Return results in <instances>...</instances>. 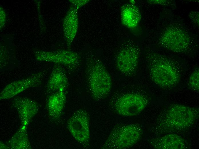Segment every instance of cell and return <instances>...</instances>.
Listing matches in <instances>:
<instances>
[{
    "instance_id": "5",
    "label": "cell",
    "mask_w": 199,
    "mask_h": 149,
    "mask_svg": "<svg viewBox=\"0 0 199 149\" xmlns=\"http://www.w3.org/2000/svg\"><path fill=\"white\" fill-rule=\"evenodd\" d=\"M148 103L147 99L142 95L129 93L123 95L118 99L115 108L119 115L132 117L141 113L146 107Z\"/></svg>"
},
{
    "instance_id": "4",
    "label": "cell",
    "mask_w": 199,
    "mask_h": 149,
    "mask_svg": "<svg viewBox=\"0 0 199 149\" xmlns=\"http://www.w3.org/2000/svg\"><path fill=\"white\" fill-rule=\"evenodd\" d=\"M143 132L142 127L138 124H126L117 127L111 132L101 148H129L139 141Z\"/></svg>"
},
{
    "instance_id": "19",
    "label": "cell",
    "mask_w": 199,
    "mask_h": 149,
    "mask_svg": "<svg viewBox=\"0 0 199 149\" xmlns=\"http://www.w3.org/2000/svg\"><path fill=\"white\" fill-rule=\"evenodd\" d=\"M150 3L156 4H167V1L166 0H149Z\"/></svg>"
},
{
    "instance_id": "10",
    "label": "cell",
    "mask_w": 199,
    "mask_h": 149,
    "mask_svg": "<svg viewBox=\"0 0 199 149\" xmlns=\"http://www.w3.org/2000/svg\"><path fill=\"white\" fill-rule=\"evenodd\" d=\"M139 56L138 49L130 46L124 48L118 53L116 59L118 68L125 74L130 73L136 68Z\"/></svg>"
},
{
    "instance_id": "16",
    "label": "cell",
    "mask_w": 199,
    "mask_h": 149,
    "mask_svg": "<svg viewBox=\"0 0 199 149\" xmlns=\"http://www.w3.org/2000/svg\"><path fill=\"white\" fill-rule=\"evenodd\" d=\"M26 127L27 126L22 125L8 141L7 144L8 148H31L27 134Z\"/></svg>"
},
{
    "instance_id": "14",
    "label": "cell",
    "mask_w": 199,
    "mask_h": 149,
    "mask_svg": "<svg viewBox=\"0 0 199 149\" xmlns=\"http://www.w3.org/2000/svg\"><path fill=\"white\" fill-rule=\"evenodd\" d=\"M68 84V79L65 72L60 66L54 67L48 81L46 89L49 92L64 91Z\"/></svg>"
},
{
    "instance_id": "1",
    "label": "cell",
    "mask_w": 199,
    "mask_h": 149,
    "mask_svg": "<svg viewBox=\"0 0 199 149\" xmlns=\"http://www.w3.org/2000/svg\"><path fill=\"white\" fill-rule=\"evenodd\" d=\"M199 115L197 107L174 104L158 116L154 126V132L160 135L183 131L192 126Z\"/></svg>"
},
{
    "instance_id": "8",
    "label": "cell",
    "mask_w": 199,
    "mask_h": 149,
    "mask_svg": "<svg viewBox=\"0 0 199 149\" xmlns=\"http://www.w3.org/2000/svg\"><path fill=\"white\" fill-rule=\"evenodd\" d=\"M160 42L164 48L174 52L180 53L187 49L190 44V40L184 30L171 27L164 32Z\"/></svg>"
},
{
    "instance_id": "13",
    "label": "cell",
    "mask_w": 199,
    "mask_h": 149,
    "mask_svg": "<svg viewBox=\"0 0 199 149\" xmlns=\"http://www.w3.org/2000/svg\"><path fill=\"white\" fill-rule=\"evenodd\" d=\"M66 97L64 91H60L53 93L49 97L47 104L50 117L54 120L60 116L66 103Z\"/></svg>"
},
{
    "instance_id": "3",
    "label": "cell",
    "mask_w": 199,
    "mask_h": 149,
    "mask_svg": "<svg viewBox=\"0 0 199 149\" xmlns=\"http://www.w3.org/2000/svg\"><path fill=\"white\" fill-rule=\"evenodd\" d=\"M153 56L150 67L152 81L162 88H170L176 86L180 81V75L176 65L164 56L156 55Z\"/></svg>"
},
{
    "instance_id": "7",
    "label": "cell",
    "mask_w": 199,
    "mask_h": 149,
    "mask_svg": "<svg viewBox=\"0 0 199 149\" xmlns=\"http://www.w3.org/2000/svg\"><path fill=\"white\" fill-rule=\"evenodd\" d=\"M45 72L44 71H40L29 77L11 83L1 92L0 99H10L29 88L39 86L41 84Z\"/></svg>"
},
{
    "instance_id": "12",
    "label": "cell",
    "mask_w": 199,
    "mask_h": 149,
    "mask_svg": "<svg viewBox=\"0 0 199 149\" xmlns=\"http://www.w3.org/2000/svg\"><path fill=\"white\" fill-rule=\"evenodd\" d=\"M36 54L38 60L51 61L66 65L73 64L77 60L75 54L68 51H61L57 53L38 51Z\"/></svg>"
},
{
    "instance_id": "2",
    "label": "cell",
    "mask_w": 199,
    "mask_h": 149,
    "mask_svg": "<svg viewBox=\"0 0 199 149\" xmlns=\"http://www.w3.org/2000/svg\"><path fill=\"white\" fill-rule=\"evenodd\" d=\"M86 76L94 99H102L108 95L112 87V79L105 66L97 58L90 59L86 68Z\"/></svg>"
},
{
    "instance_id": "17",
    "label": "cell",
    "mask_w": 199,
    "mask_h": 149,
    "mask_svg": "<svg viewBox=\"0 0 199 149\" xmlns=\"http://www.w3.org/2000/svg\"><path fill=\"white\" fill-rule=\"evenodd\" d=\"M189 85L190 88L195 91H199V70L196 69L191 73L189 79Z\"/></svg>"
},
{
    "instance_id": "18",
    "label": "cell",
    "mask_w": 199,
    "mask_h": 149,
    "mask_svg": "<svg viewBox=\"0 0 199 149\" xmlns=\"http://www.w3.org/2000/svg\"><path fill=\"white\" fill-rule=\"evenodd\" d=\"M190 17L192 22L196 25H199V12H193L191 13L190 14Z\"/></svg>"
},
{
    "instance_id": "20",
    "label": "cell",
    "mask_w": 199,
    "mask_h": 149,
    "mask_svg": "<svg viewBox=\"0 0 199 149\" xmlns=\"http://www.w3.org/2000/svg\"><path fill=\"white\" fill-rule=\"evenodd\" d=\"M0 148H8L7 145H5L3 144H2V142L0 143Z\"/></svg>"
},
{
    "instance_id": "6",
    "label": "cell",
    "mask_w": 199,
    "mask_h": 149,
    "mask_svg": "<svg viewBox=\"0 0 199 149\" xmlns=\"http://www.w3.org/2000/svg\"><path fill=\"white\" fill-rule=\"evenodd\" d=\"M67 127L77 142L82 144L89 143L90 138L89 118L85 110L80 109L75 111L68 120Z\"/></svg>"
},
{
    "instance_id": "15",
    "label": "cell",
    "mask_w": 199,
    "mask_h": 149,
    "mask_svg": "<svg viewBox=\"0 0 199 149\" xmlns=\"http://www.w3.org/2000/svg\"><path fill=\"white\" fill-rule=\"evenodd\" d=\"M121 15L122 23L129 28L136 27L141 18L140 10L136 6L132 4H125L122 7Z\"/></svg>"
},
{
    "instance_id": "11",
    "label": "cell",
    "mask_w": 199,
    "mask_h": 149,
    "mask_svg": "<svg viewBox=\"0 0 199 149\" xmlns=\"http://www.w3.org/2000/svg\"><path fill=\"white\" fill-rule=\"evenodd\" d=\"M153 147L157 149H184L187 148L184 139L175 133H169L151 141Z\"/></svg>"
},
{
    "instance_id": "9",
    "label": "cell",
    "mask_w": 199,
    "mask_h": 149,
    "mask_svg": "<svg viewBox=\"0 0 199 149\" xmlns=\"http://www.w3.org/2000/svg\"><path fill=\"white\" fill-rule=\"evenodd\" d=\"M12 103L18 112L23 125L27 126L39 111V107L36 102L27 97H16L13 99Z\"/></svg>"
}]
</instances>
